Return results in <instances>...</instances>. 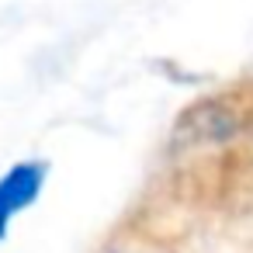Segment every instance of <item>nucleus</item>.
I'll use <instances>...</instances> for the list:
<instances>
[{
    "mask_svg": "<svg viewBox=\"0 0 253 253\" xmlns=\"http://www.w3.org/2000/svg\"><path fill=\"white\" fill-rule=\"evenodd\" d=\"M45 184V163H14L0 177V236L7 232V222L28 208Z\"/></svg>",
    "mask_w": 253,
    "mask_h": 253,
    "instance_id": "obj_1",
    "label": "nucleus"
},
{
    "mask_svg": "<svg viewBox=\"0 0 253 253\" xmlns=\"http://www.w3.org/2000/svg\"><path fill=\"white\" fill-rule=\"evenodd\" d=\"M115 253H132V250H115Z\"/></svg>",
    "mask_w": 253,
    "mask_h": 253,
    "instance_id": "obj_2",
    "label": "nucleus"
}]
</instances>
